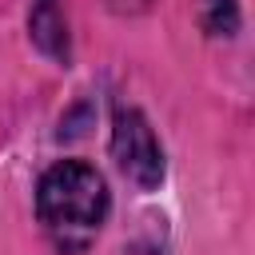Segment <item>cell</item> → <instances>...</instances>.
Segmentation results:
<instances>
[{
    "label": "cell",
    "mask_w": 255,
    "mask_h": 255,
    "mask_svg": "<svg viewBox=\"0 0 255 255\" xmlns=\"http://www.w3.org/2000/svg\"><path fill=\"white\" fill-rule=\"evenodd\" d=\"M203 28L207 36H235L239 32V0H203Z\"/></svg>",
    "instance_id": "277c9868"
},
{
    "label": "cell",
    "mask_w": 255,
    "mask_h": 255,
    "mask_svg": "<svg viewBox=\"0 0 255 255\" xmlns=\"http://www.w3.org/2000/svg\"><path fill=\"white\" fill-rule=\"evenodd\" d=\"M28 36H32V44L48 60L68 64L72 48H68V20H64L60 0H36L32 4V12H28Z\"/></svg>",
    "instance_id": "3957f363"
},
{
    "label": "cell",
    "mask_w": 255,
    "mask_h": 255,
    "mask_svg": "<svg viewBox=\"0 0 255 255\" xmlns=\"http://www.w3.org/2000/svg\"><path fill=\"white\" fill-rule=\"evenodd\" d=\"M112 159L139 191H155L163 183V147H159L155 128L147 124V116L139 108H116Z\"/></svg>",
    "instance_id": "7a4b0ae2"
},
{
    "label": "cell",
    "mask_w": 255,
    "mask_h": 255,
    "mask_svg": "<svg viewBox=\"0 0 255 255\" xmlns=\"http://www.w3.org/2000/svg\"><path fill=\"white\" fill-rule=\"evenodd\" d=\"M108 211H112L108 183L84 159H60L36 183V215L64 251L84 247L104 227Z\"/></svg>",
    "instance_id": "6da1fadb"
},
{
    "label": "cell",
    "mask_w": 255,
    "mask_h": 255,
    "mask_svg": "<svg viewBox=\"0 0 255 255\" xmlns=\"http://www.w3.org/2000/svg\"><path fill=\"white\" fill-rule=\"evenodd\" d=\"M151 4L155 0H104V8L116 16H143V12H151Z\"/></svg>",
    "instance_id": "5b68a950"
}]
</instances>
